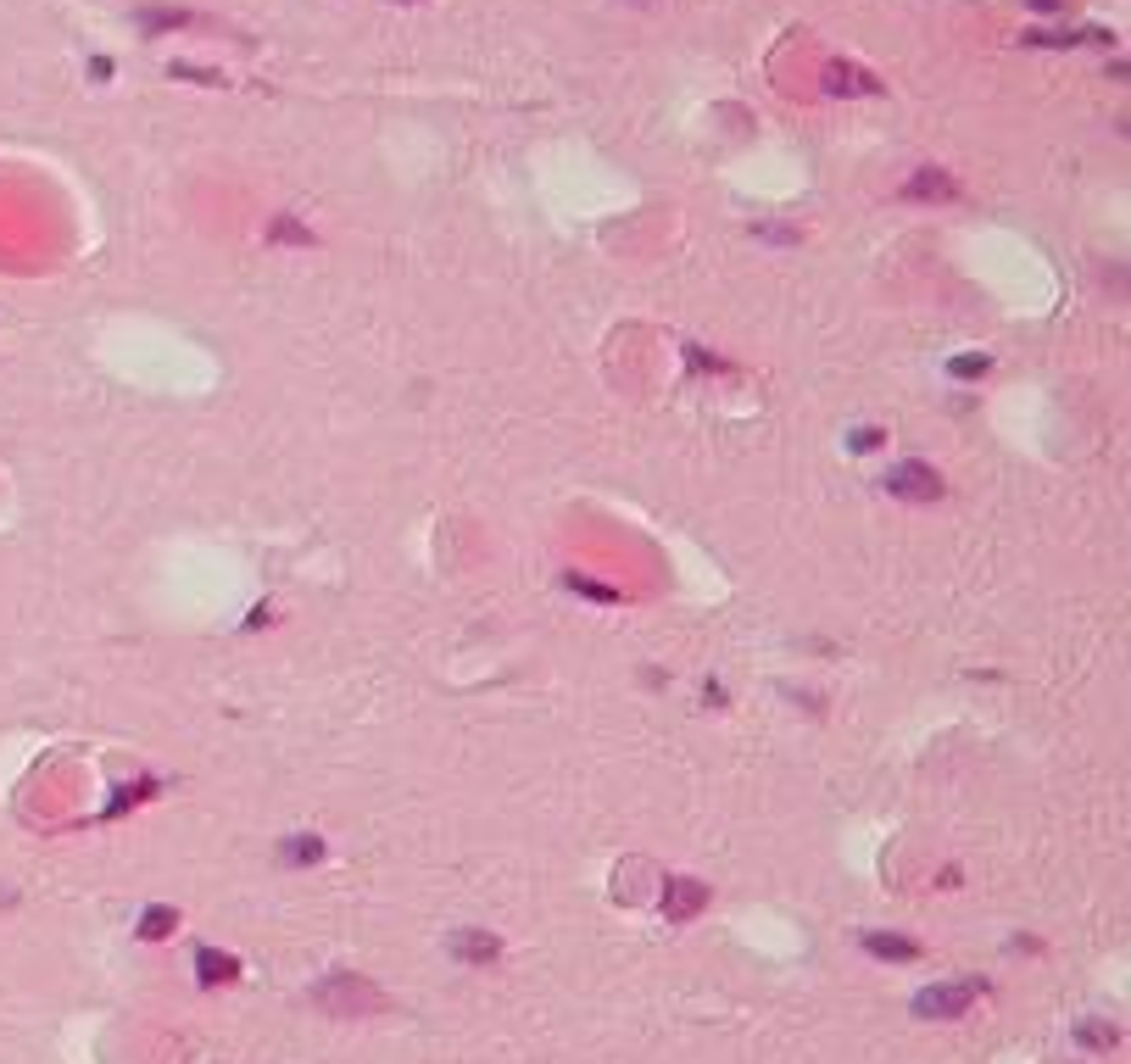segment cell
I'll return each mask as SVG.
<instances>
[{
  "instance_id": "cell-1",
  "label": "cell",
  "mask_w": 1131,
  "mask_h": 1064,
  "mask_svg": "<svg viewBox=\"0 0 1131 1064\" xmlns=\"http://www.w3.org/2000/svg\"><path fill=\"white\" fill-rule=\"evenodd\" d=\"M975 998H981V981H948V987L914 992V1014L920 1020H959Z\"/></svg>"
},
{
  "instance_id": "cell-2",
  "label": "cell",
  "mask_w": 1131,
  "mask_h": 1064,
  "mask_svg": "<svg viewBox=\"0 0 1131 1064\" xmlns=\"http://www.w3.org/2000/svg\"><path fill=\"white\" fill-rule=\"evenodd\" d=\"M312 998H318L329 1014H363V1009H385V992H379V987H368V981H357V975H335L329 987H318Z\"/></svg>"
},
{
  "instance_id": "cell-3",
  "label": "cell",
  "mask_w": 1131,
  "mask_h": 1064,
  "mask_svg": "<svg viewBox=\"0 0 1131 1064\" xmlns=\"http://www.w3.org/2000/svg\"><path fill=\"white\" fill-rule=\"evenodd\" d=\"M881 485H886V497H903V502H936L942 497V480H936V468L931 463H892L886 475H881Z\"/></svg>"
},
{
  "instance_id": "cell-4",
  "label": "cell",
  "mask_w": 1131,
  "mask_h": 1064,
  "mask_svg": "<svg viewBox=\"0 0 1131 1064\" xmlns=\"http://www.w3.org/2000/svg\"><path fill=\"white\" fill-rule=\"evenodd\" d=\"M702 903H708V886H697V881H675V886H663V914L669 920H691Z\"/></svg>"
},
{
  "instance_id": "cell-5",
  "label": "cell",
  "mask_w": 1131,
  "mask_h": 1064,
  "mask_svg": "<svg viewBox=\"0 0 1131 1064\" xmlns=\"http://www.w3.org/2000/svg\"><path fill=\"white\" fill-rule=\"evenodd\" d=\"M903 195H909V201H925V195H931V201H953V195H959V185H953L942 168H920V179H909Z\"/></svg>"
},
{
  "instance_id": "cell-6",
  "label": "cell",
  "mask_w": 1131,
  "mask_h": 1064,
  "mask_svg": "<svg viewBox=\"0 0 1131 1064\" xmlns=\"http://www.w3.org/2000/svg\"><path fill=\"white\" fill-rule=\"evenodd\" d=\"M864 948H870L875 959H920V942H909V936H881V931H864Z\"/></svg>"
},
{
  "instance_id": "cell-7",
  "label": "cell",
  "mask_w": 1131,
  "mask_h": 1064,
  "mask_svg": "<svg viewBox=\"0 0 1131 1064\" xmlns=\"http://www.w3.org/2000/svg\"><path fill=\"white\" fill-rule=\"evenodd\" d=\"M195 970H201V981H207V987H218V981H234V975H240V964H234L229 953H212V948H201V953H195Z\"/></svg>"
},
{
  "instance_id": "cell-8",
  "label": "cell",
  "mask_w": 1131,
  "mask_h": 1064,
  "mask_svg": "<svg viewBox=\"0 0 1131 1064\" xmlns=\"http://www.w3.org/2000/svg\"><path fill=\"white\" fill-rule=\"evenodd\" d=\"M452 953H457V959H468V964H485V959H496V936L457 931V936H452Z\"/></svg>"
},
{
  "instance_id": "cell-9",
  "label": "cell",
  "mask_w": 1131,
  "mask_h": 1064,
  "mask_svg": "<svg viewBox=\"0 0 1131 1064\" xmlns=\"http://www.w3.org/2000/svg\"><path fill=\"white\" fill-rule=\"evenodd\" d=\"M825 78H831V90H836V95H842V90H847V95L875 90V78H870V73H853V67H831Z\"/></svg>"
},
{
  "instance_id": "cell-10",
  "label": "cell",
  "mask_w": 1131,
  "mask_h": 1064,
  "mask_svg": "<svg viewBox=\"0 0 1131 1064\" xmlns=\"http://www.w3.org/2000/svg\"><path fill=\"white\" fill-rule=\"evenodd\" d=\"M173 920H179L173 909H145V920H140V936H145V942H162V936L173 931Z\"/></svg>"
},
{
  "instance_id": "cell-11",
  "label": "cell",
  "mask_w": 1131,
  "mask_h": 1064,
  "mask_svg": "<svg viewBox=\"0 0 1131 1064\" xmlns=\"http://www.w3.org/2000/svg\"><path fill=\"white\" fill-rule=\"evenodd\" d=\"M140 23H145V28H184L190 17H184V12H162V6H145V12H140Z\"/></svg>"
},
{
  "instance_id": "cell-12",
  "label": "cell",
  "mask_w": 1131,
  "mask_h": 1064,
  "mask_svg": "<svg viewBox=\"0 0 1131 1064\" xmlns=\"http://www.w3.org/2000/svg\"><path fill=\"white\" fill-rule=\"evenodd\" d=\"M290 841H296V847H285V858H290V864H301V858L312 864V858L324 853V847H318V836H290Z\"/></svg>"
},
{
  "instance_id": "cell-13",
  "label": "cell",
  "mask_w": 1131,
  "mask_h": 1064,
  "mask_svg": "<svg viewBox=\"0 0 1131 1064\" xmlns=\"http://www.w3.org/2000/svg\"><path fill=\"white\" fill-rule=\"evenodd\" d=\"M881 446V429H853V451H875Z\"/></svg>"
},
{
  "instance_id": "cell-14",
  "label": "cell",
  "mask_w": 1131,
  "mask_h": 1064,
  "mask_svg": "<svg viewBox=\"0 0 1131 1064\" xmlns=\"http://www.w3.org/2000/svg\"><path fill=\"white\" fill-rule=\"evenodd\" d=\"M981 368H987V357H953V373H959V380L964 373H981Z\"/></svg>"
}]
</instances>
